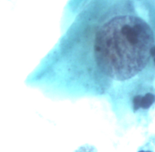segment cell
I'll list each match as a JSON object with an SVG mask.
<instances>
[{
  "mask_svg": "<svg viewBox=\"0 0 155 152\" xmlns=\"http://www.w3.org/2000/svg\"><path fill=\"white\" fill-rule=\"evenodd\" d=\"M108 6L94 42L99 78L126 81L155 68V0H111Z\"/></svg>",
  "mask_w": 155,
  "mask_h": 152,
  "instance_id": "6da1fadb",
  "label": "cell"
},
{
  "mask_svg": "<svg viewBox=\"0 0 155 152\" xmlns=\"http://www.w3.org/2000/svg\"><path fill=\"white\" fill-rule=\"evenodd\" d=\"M154 103L155 93L152 90H146L137 93L132 100V106L135 111L148 110Z\"/></svg>",
  "mask_w": 155,
  "mask_h": 152,
  "instance_id": "7a4b0ae2",
  "label": "cell"
},
{
  "mask_svg": "<svg viewBox=\"0 0 155 152\" xmlns=\"http://www.w3.org/2000/svg\"><path fill=\"white\" fill-rule=\"evenodd\" d=\"M75 152H97V150L93 146L85 145L81 147Z\"/></svg>",
  "mask_w": 155,
  "mask_h": 152,
  "instance_id": "3957f363",
  "label": "cell"
},
{
  "mask_svg": "<svg viewBox=\"0 0 155 152\" xmlns=\"http://www.w3.org/2000/svg\"><path fill=\"white\" fill-rule=\"evenodd\" d=\"M137 152H153L152 150H148V149H146V150H144V149H141L140 150H139Z\"/></svg>",
  "mask_w": 155,
  "mask_h": 152,
  "instance_id": "277c9868",
  "label": "cell"
}]
</instances>
